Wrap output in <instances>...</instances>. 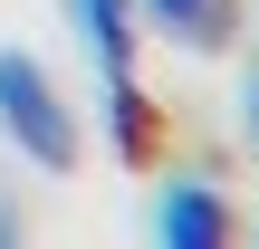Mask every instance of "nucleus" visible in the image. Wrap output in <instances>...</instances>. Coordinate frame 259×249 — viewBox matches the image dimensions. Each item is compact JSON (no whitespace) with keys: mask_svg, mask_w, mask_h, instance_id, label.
<instances>
[{"mask_svg":"<svg viewBox=\"0 0 259 249\" xmlns=\"http://www.w3.org/2000/svg\"><path fill=\"white\" fill-rule=\"evenodd\" d=\"M0 144H10L29 173H77V154H87V125H77L67 86H58L29 48H0Z\"/></svg>","mask_w":259,"mask_h":249,"instance_id":"1","label":"nucleus"},{"mask_svg":"<svg viewBox=\"0 0 259 249\" xmlns=\"http://www.w3.org/2000/svg\"><path fill=\"white\" fill-rule=\"evenodd\" d=\"M154 240L163 249H221V240H240V211L211 173H163L154 182Z\"/></svg>","mask_w":259,"mask_h":249,"instance_id":"2","label":"nucleus"},{"mask_svg":"<svg viewBox=\"0 0 259 249\" xmlns=\"http://www.w3.org/2000/svg\"><path fill=\"white\" fill-rule=\"evenodd\" d=\"M231 125H240V144L259 154V67H240V96H231Z\"/></svg>","mask_w":259,"mask_h":249,"instance_id":"6","label":"nucleus"},{"mask_svg":"<svg viewBox=\"0 0 259 249\" xmlns=\"http://www.w3.org/2000/svg\"><path fill=\"white\" fill-rule=\"evenodd\" d=\"M135 19H144L154 38L192 48V58H221V48L240 38V0H135Z\"/></svg>","mask_w":259,"mask_h":249,"instance_id":"3","label":"nucleus"},{"mask_svg":"<svg viewBox=\"0 0 259 249\" xmlns=\"http://www.w3.org/2000/svg\"><path fill=\"white\" fill-rule=\"evenodd\" d=\"M96 86H106V154H115V163H154V134H163V115H154L144 77L125 67V77H96Z\"/></svg>","mask_w":259,"mask_h":249,"instance_id":"4","label":"nucleus"},{"mask_svg":"<svg viewBox=\"0 0 259 249\" xmlns=\"http://www.w3.org/2000/svg\"><path fill=\"white\" fill-rule=\"evenodd\" d=\"M67 19H77V48L96 58V77H125L135 67V38H144L135 0H67Z\"/></svg>","mask_w":259,"mask_h":249,"instance_id":"5","label":"nucleus"}]
</instances>
